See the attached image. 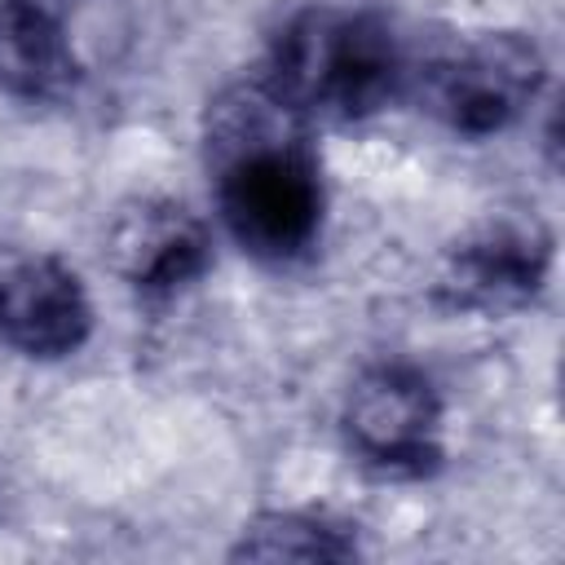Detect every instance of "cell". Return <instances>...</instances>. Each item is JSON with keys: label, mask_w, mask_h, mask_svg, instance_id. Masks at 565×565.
I'll use <instances>...</instances> for the list:
<instances>
[{"label": "cell", "mask_w": 565, "mask_h": 565, "mask_svg": "<svg viewBox=\"0 0 565 565\" xmlns=\"http://www.w3.org/2000/svg\"><path fill=\"white\" fill-rule=\"evenodd\" d=\"M305 128L309 124L260 79L230 88L207 119L221 221L230 238L265 265L300 260L322 234L327 194Z\"/></svg>", "instance_id": "cell-1"}, {"label": "cell", "mask_w": 565, "mask_h": 565, "mask_svg": "<svg viewBox=\"0 0 565 565\" xmlns=\"http://www.w3.org/2000/svg\"><path fill=\"white\" fill-rule=\"evenodd\" d=\"M411 40L375 9H305L269 44L256 75L305 124L366 119L402 102Z\"/></svg>", "instance_id": "cell-2"}, {"label": "cell", "mask_w": 565, "mask_h": 565, "mask_svg": "<svg viewBox=\"0 0 565 565\" xmlns=\"http://www.w3.org/2000/svg\"><path fill=\"white\" fill-rule=\"evenodd\" d=\"M543 53L516 31L455 35L446 44L415 49L406 93L419 110L446 124L459 137H494L512 128L525 106L539 97Z\"/></svg>", "instance_id": "cell-3"}, {"label": "cell", "mask_w": 565, "mask_h": 565, "mask_svg": "<svg viewBox=\"0 0 565 565\" xmlns=\"http://www.w3.org/2000/svg\"><path fill=\"white\" fill-rule=\"evenodd\" d=\"M441 393L411 362H380L358 375L344 402V437L380 477H424L441 463Z\"/></svg>", "instance_id": "cell-4"}, {"label": "cell", "mask_w": 565, "mask_h": 565, "mask_svg": "<svg viewBox=\"0 0 565 565\" xmlns=\"http://www.w3.org/2000/svg\"><path fill=\"white\" fill-rule=\"evenodd\" d=\"M552 234L530 221H490L472 230L446 260L437 300L459 313H512L525 309L547 278Z\"/></svg>", "instance_id": "cell-5"}, {"label": "cell", "mask_w": 565, "mask_h": 565, "mask_svg": "<svg viewBox=\"0 0 565 565\" xmlns=\"http://www.w3.org/2000/svg\"><path fill=\"white\" fill-rule=\"evenodd\" d=\"M93 335V305L79 274L53 256H22L0 269V344L22 358H71Z\"/></svg>", "instance_id": "cell-6"}, {"label": "cell", "mask_w": 565, "mask_h": 565, "mask_svg": "<svg viewBox=\"0 0 565 565\" xmlns=\"http://www.w3.org/2000/svg\"><path fill=\"white\" fill-rule=\"evenodd\" d=\"M110 265L146 300H168L212 265L207 225L172 199H137L110 225Z\"/></svg>", "instance_id": "cell-7"}, {"label": "cell", "mask_w": 565, "mask_h": 565, "mask_svg": "<svg viewBox=\"0 0 565 565\" xmlns=\"http://www.w3.org/2000/svg\"><path fill=\"white\" fill-rule=\"evenodd\" d=\"M79 62L62 18L44 0H0V88L26 102L66 97Z\"/></svg>", "instance_id": "cell-8"}, {"label": "cell", "mask_w": 565, "mask_h": 565, "mask_svg": "<svg viewBox=\"0 0 565 565\" xmlns=\"http://www.w3.org/2000/svg\"><path fill=\"white\" fill-rule=\"evenodd\" d=\"M358 552L353 534L313 512H269L243 525L234 556L247 561H349Z\"/></svg>", "instance_id": "cell-9"}]
</instances>
